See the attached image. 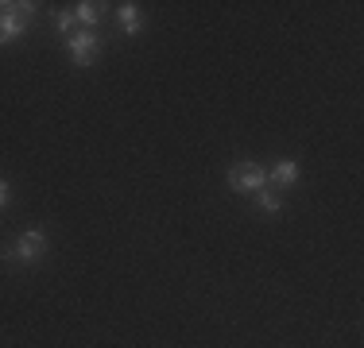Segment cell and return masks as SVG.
I'll use <instances>...</instances> for the list:
<instances>
[{
	"mask_svg": "<svg viewBox=\"0 0 364 348\" xmlns=\"http://www.w3.org/2000/svg\"><path fill=\"white\" fill-rule=\"evenodd\" d=\"M120 28H124L128 35H140V31H144L140 4H132V0H124V4H120Z\"/></svg>",
	"mask_w": 364,
	"mask_h": 348,
	"instance_id": "52a82bcc",
	"label": "cell"
},
{
	"mask_svg": "<svg viewBox=\"0 0 364 348\" xmlns=\"http://www.w3.org/2000/svg\"><path fill=\"white\" fill-rule=\"evenodd\" d=\"M47 248H50L47 232H43V229H28V232L16 236L12 248L0 251V259H4V263H16V267H31V263H39V259L47 256Z\"/></svg>",
	"mask_w": 364,
	"mask_h": 348,
	"instance_id": "7a4b0ae2",
	"label": "cell"
},
{
	"mask_svg": "<svg viewBox=\"0 0 364 348\" xmlns=\"http://www.w3.org/2000/svg\"><path fill=\"white\" fill-rule=\"evenodd\" d=\"M66 50H70V62L77 70H90L93 62H97V55H101V39L93 31H77L66 39Z\"/></svg>",
	"mask_w": 364,
	"mask_h": 348,
	"instance_id": "277c9868",
	"label": "cell"
},
{
	"mask_svg": "<svg viewBox=\"0 0 364 348\" xmlns=\"http://www.w3.org/2000/svg\"><path fill=\"white\" fill-rule=\"evenodd\" d=\"M8 202H12V186H8L4 178H0V209H4Z\"/></svg>",
	"mask_w": 364,
	"mask_h": 348,
	"instance_id": "30bf717a",
	"label": "cell"
},
{
	"mask_svg": "<svg viewBox=\"0 0 364 348\" xmlns=\"http://www.w3.org/2000/svg\"><path fill=\"white\" fill-rule=\"evenodd\" d=\"M74 20L82 23V31H93L101 20H105V4H93V0H82V4H74Z\"/></svg>",
	"mask_w": 364,
	"mask_h": 348,
	"instance_id": "8992f818",
	"label": "cell"
},
{
	"mask_svg": "<svg viewBox=\"0 0 364 348\" xmlns=\"http://www.w3.org/2000/svg\"><path fill=\"white\" fill-rule=\"evenodd\" d=\"M256 205L264 209V213H272V217H275V213H283V197L275 194V190H267V186H264V190H256Z\"/></svg>",
	"mask_w": 364,
	"mask_h": 348,
	"instance_id": "ba28073f",
	"label": "cell"
},
{
	"mask_svg": "<svg viewBox=\"0 0 364 348\" xmlns=\"http://www.w3.org/2000/svg\"><path fill=\"white\" fill-rule=\"evenodd\" d=\"M36 8L39 4H31V0H0V47L16 43L23 31L31 28Z\"/></svg>",
	"mask_w": 364,
	"mask_h": 348,
	"instance_id": "6da1fadb",
	"label": "cell"
},
{
	"mask_svg": "<svg viewBox=\"0 0 364 348\" xmlns=\"http://www.w3.org/2000/svg\"><path fill=\"white\" fill-rule=\"evenodd\" d=\"M74 23H77V20H74V12H58V16H55V28H58V35H66V31L74 28Z\"/></svg>",
	"mask_w": 364,
	"mask_h": 348,
	"instance_id": "9c48e42d",
	"label": "cell"
},
{
	"mask_svg": "<svg viewBox=\"0 0 364 348\" xmlns=\"http://www.w3.org/2000/svg\"><path fill=\"white\" fill-rule=\"evenodd\" d=\"M267 182H275L279 190L299 186V159H279L272 170H267Z\"/></svg>",
	"mask_w": 364,
	"mask_h": 348,
	"instance_id": "5b68a950",
	"label": "cell"
},
{
	"mask_svg": "<svg viewBox=\"0 0 364 348\" xmlns=\"http://www.w3.org/2000/svg\"><path fill=\"white\" fill-rule=\"evenodd\" d=\"M267 186V170L256 167V163L240 159L229 167V190H237V194H256V190Z\"/></svg>",
	"mask_w": 364,
	"mask_h": 348,
	"instance_id": "3957f363",
	"label": "cell"
}]
</instances>
